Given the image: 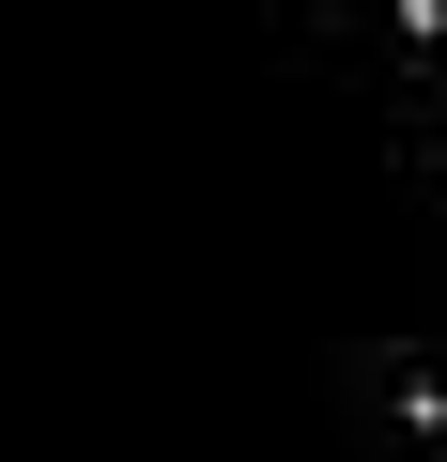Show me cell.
I'll return each mask as SVG.
<instances>
[{"mask_svg": "<svg viewBox=\"0 0 447 462\" xmlns=\"http://www.w3.org/2000/svg\"><path fill=\"white\" fill-rule=\"evenodd\" d=\"M0 462H447V0H0Z\"/></svg>", "mask_w": 447, "mask_h": 462, "instance_id": "obj_1", "label": "cell"}]
</instances>
